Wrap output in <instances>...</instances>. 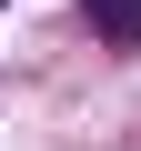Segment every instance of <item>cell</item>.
<instances>
[{"instance_id":"cell-1","label":"cell","mask_w":141,"mask_h":151,"mask_svg":"<svg viewBox=\"0 0 141 151\" xmlns=\"http://www.w3.org/2000/svg\"><path fill=\"white\" fill-rule=\"evenodd\" d=\"M81 20H91L101 40H121V50H131V40H141V0H81Z\"/></svg>"}]
</instances>
